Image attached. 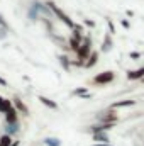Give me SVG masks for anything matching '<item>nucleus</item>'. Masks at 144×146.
Returning a JSON list of instances; mask_svg holds the SVG:
<instances>
[{"instance_id":"nucleus-1","label":"nucleus","mask_w":144,"mask_h":146,"mask_svg":"<svg viewBox=\"0 0 144 146\" xmlns=\"http://www.w3.org/2000/svg\"><path fill=\"white\" fill-rule=\"evenodd\" d=\"M90 53H92V39H90L88 36H85V37H83V41H81V44H80V48H78V51H76L78 61H76L75 65L83 66V65H85V61L88 60Z\"/></svg>"},{"instance_id":"nucleus-2","label":"nucleus","mask_w":144,"mask_h":146,"mask_svg":"<svg viewBox=\"0 0 144 146\" xmlns=\"http://www.w3.org/2000/svg\"><path fill=\"white\" fill-rule=\"evenodd\" d=\"M44 3H46V7H48V9H49V10H51V12H53V14H54V15H56V17L65 24V26H68L70 29L75 27V22L70 19V15H66V12H65V10H61L59 7H56V3H54L53 0H48V2H44Z\"/></svg>"},{"instance_id":"nucleus-3","label":"nucleus","mask_w":144,"mask_h":146,"mask_svg":"<svg viewBox=\"0 0 144 146\" xmlns=\"http://www.w3.org/2000/svg\"><path fill=\"white\" fill-rule=\"evenodd\" d=\"M114 80H115V73L112 72V70H105V72L98 73V75H95L92 78V82L97 83V85H107V83L114 82Z\"/></svg>"},{"instance_id":"nucleus-4","label":"nucleus","mask_w":144,"mask_h":146,"mask_svg":"<svg viewBox=\"0 0 144 146\" xmlns=\"http://www.w3.org/2000/svg\"><path fill=\"white\" fill-rule=\"evenodd\" d=\"M97 121H98L100 124H115V122L119 121V117H117L115 110L107 109L105 112H100V114L97 115Z\"/></svg>"},{"instance_id":"nucleus-5","label":"nucleus","mask_w":144,"mask_h":146,"mask_svg":"<svg viewBox=\"0 0 144 146\" xmlns=\"http://www.w3.org/2000/svg\"><path fill=\"white\" fill-rule=\"evenodd\" d=\"M131 106H136V100L134 99H126V100H117V102H114L108 109L115 110L119 109V107H131Z\"/></svg>"},{"instance_id":"nucleus-6","label":"nucleus","mask_w":144,"mask_h":146,"mask_svg":"<svg viewBox=\"0 0 144 146\" xmlns=\"http://www.w3.org/2000/svg\"><path fill=\"white\" fill-rule=\"evenodd\" d=\"M12 104L15 106L14 109L17 110V112H20V114H24V115H29V109L26 107V104H24V102H22L20 99H17V97H15V99L12 100Z\"/></svg>"},{"instance_id":"nucleus-7","label":"nucleus","mask_w":144,"mask_h":146,"mask_svg":"<svg viewBox=\"0 0 144 146\" xmlns=\"http://www.w3.org/2000/svg\"><path fill=\"white\" fill-rule=\"evenodd\" d=\"M5 122H7V124H15V122H19V112L14 109V107L5 114Z\"/></svg>"},{"instance_id":"nucleus-8","label":"nucleus","mask_w":144,"mask_h":146,"mask_svg":"<svg viewBox=\"0 0 144 146\" xmlns=\"http://www.w3.org/2000/svg\"><path fill=\"white\" fill-rule=\"evenodd\" d=\"M144 76V66L137 68V70H129L127 72V80H141Z\"/></svg>"},{"instance_id":"nucleus-9","label":"nucleus","mask_w":144,"mask_h":146,"mask_svg":"<svg viewBox=\"0 0 144 146\" xmlns=\"http://www.w3.org/2000/svg\"><path fill=\"white\" fill-rule=\"evenodd\" d=\"M92 138H93V141H97V143H102V145H110V139H108L107 133H104V131L92 134Z\"/></svg>"},{"instance_id":"nucleus-10","label":"nucleus","mask_w":144,"mask_h":146,"mask_svg":"<svg viewBox=\"0 0 144 146\" xmlns=\"http://www.w3.org/2000/svg\"><path fill=\"white\" fill-rule=\"evenodd\" d=\"M37 100H39L42 106H46L48 109H56V110L59 109V107H58V104H56L54 100H51V99H48V97H44V95H39V97H37Z\"/></svg>"},{"instance_id":"nucleus-11","label":"nucleus","mask_w":144,"mask_h":146,"mask_svg":"<svg viewBox=\"0 0 144 146\" xmlns=\"http://www.w3.org/2000/svg\"><path fill=\"white\" fill-rule=\"evenodd\" d=\"M97 61H98V51H92L90 53V56H88V60L85 61V68H92V66H95L97 65Z\"/></svg>"},{"instance_id":"nucleus-12","label":"nucleus","mask_w":144,"mask_h":146,"mask_svg":"<svg viewBox=\"0 0 144 146\" xmlns=\"http://www.w3.org/2000/svg\"><path fill=\"white\" fill-rule=\"evenodd\" d=\"M10 109H12V100L0 97V112H2V114H7Z\"/></svg>"},{"instance_id":"nucleus-13","label":"nucleus","mask_w":144,"mask_h":146,"mask_svg":"<svg viewBox=\"0 0 144 146\" xmlns=\"http://www.w3.org/2000/svg\"><path fill=\"white\" fill-rule=\"evenodd\" d=\"M37 5H36V2H32L31 5H29V10H27V19H31L32 22L34 21H37Z\"/></svg>"},{"instance_id":"nucleus-14","label":"nucleus","mask_w":144,"mask_h":146,"mask_svg":"<svg viewBox=\"0 0 144 146\" xmlns=\"http://www.w3.org/2000/svg\"><path fill=\"white\" fill-rule=\"evenodd\" d=\"M112 46H114V42H112V37H110V34H105V37H104V42H102V48H100V51L107 53V51H110V49H112Z\"/></svg>"},{"instance_id":"nucleus-15","label":"nucleus","mask_w":144,"mask_h":146,"mask_svg":"<svg viewBox=\"0 0 144 146\" xmlns=\"http://www.w3.org/2000/svg\"><path fill=\"white\" fill-rule=\"evenodd\" d=\"M42 145L44 146H61V139L59 138H44Z\"/></svg>"},{"instance_id":"nucleus-16","label":"nucleus","mask_w":144,"mask_h":146,"mask_svg":"<svg viewBox=\"0 0 144 146\" xmlns=\"http://www.w3.org/2000/svg\"><path fill=\"white\" fill-rule=\"evenodd\" d=\"M88 94V88L87 87H78V88H75L71 92L73 97H83V95H87Z\"/></svg>"},{"instance_id":"nucleus-17","label":"nucleus","mask_w":144,"mask_h":146,"mask_svg":"<svg viewBox=\"0 0 144 146\" xmlns=\"http://www.w3.org/2000/svg\"><path fill=\"white\" fill-rule=\"evenodd\" d=\"M59 63L63 65V68H65L66 72H70L71 63H70V60H68V56H66V54H61V56H59Z\"/></svg>"},{"instance_id":"nucleus-18","label":"nucleus","mask_w":144,"mask_h":146,"mask_svg":"<svg viewBox=\"0 0 144 146\" xmlns=\"http://www.w3.org/2000/svg\"><path fill=\"white\" fill-rule=\"evenodd\" d=\"M5 131H7V136H10V134H14V133H19V122H15V124H7Z\"/></svg>"},{"instance_id":"nucleus-19","label":"nucleus","mask_w":144,"mask_h":146,"mask_svg":"<svg viewBox=\"0 0 144 146\" xmlns=\"http://www.w3.org/2000/svg\"><path fill=\"white\" fill-rule=\"evenodd\" d=\"M10 145H12V138L7 136V134H3L0 138V146H10Z\"/></svg>"},{"instance_id":"nucleus-20","label":"nucleus","mask_w":144,"mask_h":146,"mask_svg":"<svg viewBox=\"0 0 144 146\" xmlns=\"http://www.w3.org/2000/svg\"><path fill=\"white\" fill-rule=\"evenodd\" d=\"M80 41L78 39H75V37H70V49H73V51H78V48H80Z\"/></svg>"},{"instance_id":"nucleus-21","label":"nucleus","mask_w":144,"mask_h":146,"mask_svg":"<svg viewBox=\"0 0 144 146\" xmlns=\"http://www.w3.org/2000/svg\"><path fill=\"white\" fill-rule=\"evenodd\" d=\"M0 27H2V29H7V31H9V24H7V21H5V17H3L2 14H0Z\"/></svg>"},{"instance_id":"nucleus-22","label":"nucleus","mask_w":144,"mask_h":146,"mask_svg":"<svg viewBox=\"0 0 144 146\" xmlns=\"http://www.w3.org/2000/svg\"><path fill=\"white\" fill-rule=\"evenodd\" d=\"M120 26H122L124 29H131V22H129L127 19H120Z\"/></svg>"},{"instance_id":"nucleus-23","label":"nucleus","mask_w":144,"mask_h":146,"mask_svg":"<svg viewBox=\"0 0 144 146\" xmlns=\"http://www.w3.org/2000/svg\"><path fill=\"white\" fill-rule=\"evenodd\" d=\"M107 24H108V29H110V36L115 34V26H114V22H112L110 19H107Z\"/></svg>"},{"instance_id":"nucleus-24","label":"nucleus","mask_w":144,"mask_h":146,"mask_svg":"<svg viewBox=\"0 0 144 146\" xmlns=\"http://www.w3.org/2000/svg\"><path fill=\"white\" fill-rule=\"evenodd\" d=\"M83 24H85L87 27H95V22H93L92 19H83Z\"/></svg>"},{"instance_id":"nucleus-25","label":"nucleus","mask_w":144,"mask_h":146,"mask_svg":"<svg viewBox=\"0 0 144 146\" xmlns=\"http://www.w3.org/2000/svg\"><path fill=\"white\" fill-rule=\"evenodd\" d=\"M129 56H131L132 60H139V58H141V53H139V51H131Z\"/></svg>"},{"instance_id":"nucleus-26","label":"nucleus","mask_w":144,"mask_h":146,"mask_svg":"<svg viewBox=\"0 0 144 146\" xmlns=\"http://www.w3.org/2000/svg\"><path fill=\"white\" fill-rule=\"evenodd\" d=\"M5 37H7V29L0 27V39H5Z\"/></svg>"},{"instance_id":"nucleus-27","label":"nucleus","mask_w":144,"mask_h":146,"mask_svg":"<svg viewBox=\"0 0 144 146\" xmlns=\"http://www.w3.org/2000/svg\"><path fill=\"white\" fill-rule=\"evenodd\" d=\"M92 97H93V94H90V92H88V94H87V95H83L81 99H83V100H88V99H92Z\"/></svg>"},{"instance_id":"nucleus-28","label":"nucleus","mask_w":144,"mask_h":146,"mask_svg":"<svg viewBox=\"0 0 144 146\" xmlns=\"http://www.w3.org/2000/svg\"><path fill=\"white\" fill-rule=\"evenodd\" d=\"M0 85H2V87H9V83H7V80H3L2 76H0Z\"/></svg>"},{"instance_id":"nucleus-29","label":"nucleus","mask_w":144,"mask_h":146,"mask_svg":"<svg viewBox=\"0 0 144 146\" xmlns=\"http://www.w3.org/2000/svg\"><path fill=\"white\" fill-rule=\"evenodd\" d=\"M126 14H127V17H134V12L132 10H126Z\"/></svg>"},{"instance_id":"nucleus-30","label":"nucleus","mask_w":144,"mask_h":146,"mask_svg":"<svg viewBox=\"0 0 144 146\" xmlns=\"http://www.w3.org/2000/svg\"><path fill=\"white\" fill-rule=\"evenodd\" d=\"M19 145H20V141H12V145L10 146H19Z\"/></svg>"},{"instance_id":"nucleus-31","label":"nucleus","mask_w":144,"mask_h":146,"mask_svg":"<svg viewBox=\"0 0 144 146\" xmlns=\"http://www.w3.org/2000/svg\"><path fill=\"white\" fill-rule=\"evenodd\" d=\"M92 146H108V145H102V143H95V145H92Z\"/></svg>"},{"instance_id":"nucleus-32","label":"nucleus","mask_w":144,"mask_h":146,"mask_svg":"<svg viewBox=\"0 0 144 146\" xmlns=\"http://www.w3.org/2000/svg\"><path fill=\"white\" fill-rule=\"evenodd\" d=\"M141 82H144V76H143V78H141Z\"/></svg>"}]
</instances>
